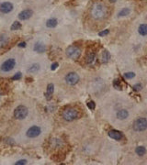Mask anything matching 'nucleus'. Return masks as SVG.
<instances>
[{
  "mask_svg": "<svg viewBox=\"0 0 147 165\" xmlns=\"http://www.w3.org/2000/svg\"><path fill=\"white\" fill-rule=\"evenodd\" d=\"M87 106L89 109H91V110H94L95 109V107H96V103L94 102V101H89V102L87 103Z\"/></svg>",
  "mask_w": 147,
  "mask_h": 165,
  "instance_id": "a878e982",
  "label": "nucleus"
},
{
  "mask_svg": "<svg viewBox=\"0 0 147 165\" xmlns=\"http://www.w3.org/2000/svg\"><path fill=\"white\" fill-rule=\"evenodd\" d=\"M15 66H16V60L14 58H9L2 63L0 69H1V71L4 73H8L12 71Z\"/></svg>",
  "mask_w": 147,
  "mask_h": 165,
  "instance_id": "0eeeda50",
  "label": "nucleus"
},
{
  "mask_svg": "<svg viewBox=\"0 0 147 165\" xmlns=\"http://www.w3.org/2000/svg\"><path fill=\"white\" fill-rule=\"evenodd\" d=\"M108 15V8L102 3H95L90 9V16L95 20H101Z\"/></svg>",
  "mask_w": 147,
  "mask_h": 165,
  "instance_id": "f257e3e1",
  "label": "nucleus"
},
{
  "mask_svg": "<svg viewBox=\"0 0 147 165\" xmlns=\"http://www.w3.org/2000/svg\"><path fill=\"white\" fill-rule=\"evenodd\" d=\"M21 77H22V73L20 72H18L17 73L14 74L13 77H12V80H13V81H17V80L21 79Z\"/></svg>",
  "mask_w": 147,
  "mask_h": 165,
  "instance_id": "bb28decb",
  "label": "nucleus"
},
{
  "mask_svg": "<svg viewBox=\"0 0 147 165\" xmlns=\"http://www.w3.org/2000/svg\"><path fill=\"white\" fill-rule=\"evenodd\" d=\"M96 61V54L94 52H90L88 53L87 58H86V62L87 64H92V63Z\"/></svg>",
  "mask_w": 147,
  "mask_h": 165,
  "instance_id": "aec40b11",
  "label": "nucleus"
},
{
  "mask_svg": "<svg viewBox=\"0 0 147 165\" xmlns=\"http://www.w3.org/2000/svg\"><path fill=\"white\" fill-rule=\"evenodd\" d=\"M116 116H117L118 119L123 120V119H126L128 117H129V112H128L126 109H120L117 112Z\"/></svg>",
  "mask_w": 147,
  "mask_h": 165,
  "instance_id": "4468645a",
  "label": "nucleus"
},
{
  "mask_svg": "<svg viewBox=\"0 0 147 165\" xmlns=\"http://www.w3.org/2000/svg\"><path fill=\"white\" fill-rule=\"evenodd\" d=\"M32 15H33V11L31 9H24L18 14V18L20 20H27L32 17Z\"/></svg>",
  "mask_w": 147,
  "mask_h": 165,
  "instance_id": "9d476101",
  "label": "nucleus"
},
{
  "mask_svg": "<svg viewBox=\"0 0 147 165\" xmlns=\"http://www.w3.org/2000/svg\"><path fill=\"white\" fill-rule=\"evenodd\" d=\"M78 111L73 108V107H67L62 113L63 118L66 120V121H74L76 118H78Z\"/></svg>",
  "mask_w": 147,
  "mask_h": 165,
  "instance_id": "f03ea898",
  "label": "nucleus"
},
{
  "mask_svg": "<svg viewBox=\"0 0 147 165\" xmlns=\"http://www.w3.org/2000/svg\"><path fill=\"white\" fill-rule=\"evenodd\" d=\"M40 68H41V66L39 63H32V64L29 66L27 71H28V73H35L39 71Z\"/></svg>",
  "mask_w": 147,
  "mask_h": 165,
  "instance_id": "dca6fc26",
  "label": "nucleus"
},
{
  "mask_svg": "<svg viewBox=\"0 0 147 165\" xmlns=\"http://www.w3.org/2000/svg\"><path fill=\"white\" fill-rule=\"evenodd\" d=\"M41 129L39 126H32L27 130L26 135L30 138H34L39 137L41 135Z\"/></svg>",
  "mask_w": 147,
  "mask_h": 165,
  "instance_id": "6e6552de",
  "label": "nucleus"
},
{
  "mask_svg": "<svg viewBox=\"0 0 147 165\" xmlns=\"http://www.w3.org/2000/svg\"><path fill=\"white\" fill-rule=\"evenodd\" d=\"M13 10V4L10 2H3L0 4V12H2L4 14H8L9 12Z\"/></svg>",
  "mask_w": 147,
  "mask_h": 165,
  "instance_id": "1a4fd4ad",
  "label": "nucleus"
},
{
  "mask_svg": "<svg viewBox=\"0 0 147 165\" xmlns=\"http://www.w3.org/2000/svg\"><path fill=\"white\" fill-rule=\"evenodd\" d=\"M133 129L137 132H142L147 129V119L145 117H139L133 123Z\"/></svg>",
  "mask_w": 147,
  "mask_h": 165,
  "instance_id": "39448f33",
  "label": "nucleus"
},
{
  "mask_svg": "<svg viewBox=\"0 0 147 165\" xmlns=\"http://www.w3.org/2000/svg\"><path fill=\"white\" fill-rule=\"evenodd\" d=\"M135 152H136V154H138L139 156H143L146 152V149L143 147V146H139V147H137L135 149Z\"/></svg>",
  "mask_w": 147,
  "mask_h": 165,
  "instance_id": "412c9836",
  "label": "nucleus"
},
{
  "mask_svg": "<svg viewBox=\"0 0 147 165\" xmlns=\"http://www.w3.org/2000/svg\"><path fill=\"white\" fill-rule=\"evenodd\" d=\"M113 86L115 89H119V90H121V85H120V80H114L113 82Z\"/></svg>",
  "mask_w": 147,
  "mask_h": 165,
  "instance_id": "b1692460",
  "label": "nucleus"
},
{
  "mask_svg": "<svg viewBox=\"0 0 147 165\" xmlns=\"http://www.w3.org/2000/svg\"><path fill=\"white\" fill-rule=\"evenodd\" d=\"M124 77L126 79H132L135 77V73H132V72H129V73H124Z\"/></svg>",
  "mask_w": 147,
  "mask_h": 165,
  "instance_id": "393cba45",
  "label": "nucleus"
},
{
  "mask_svg": "<svg viewBox=\"0 0 147 165\" xmlns=\"http://www.w3.org/2000/svg\"><path fill=\"white\" fill-rule=\"evenodd\" d=\"M15 164L16 165H25V164H27V160H25V159H23V160H20V161H18Z\"/></svg>",
  "mask_w": 147,
  "mask_h": 165,
  "instance_id": "c756f323",
  "label": "nucleus"
},
{
  "mask_svg": "<svg viewBox=\"0 0 147 165\" xmlns=\"http://www.w3.org/2000/svg\"><path fill=\"white\" fill-rule=\"evenodd\" d=\"M108 33H110V30H108V29H105V30L100 31V32L98 33V35H99L100 37H104V36L108 35Z\"/></svg>",
  "mask_w": 147,
  "mask_h": 165,
  "instance_id": "c85d7f7f",
  "label": "nucleus"
},
{
  "mask_svg": "<svg viewBox=\"0 0 147 165\" xmlns=\"http://www.w3.org/2000/svg\"><path fill=\"white\" fill-rule=\"evenodd\" d=\"M29 114V109L27 106H25L23 105H20L17 106L14 110V117L18 120H22L24 118H26Z\"/></svg>",
  "mask_w": 147,
  "mask_h": 165,
  "instance_id": "7ed1b4c3",
  "label": "nucleus"
},
{
  "mask_svg": "<svg viewBox=\"0 0 147 165\" xmlns=\"http://www.w3.org/2000/svg\"><path fill=\"white\" fill-rule=\"evenodd\" d=\"M142 85L141 84H136V85H133V90L134 91H140V90H142Z\"/></svg>",
  "mask_w": 147,
  "mask_h": 165,
  "instance_id": "cd10ccee",
  "label": "nucleus"
},
{
  "mask_svg": "<svg viewBox=\"0 0 147 165\" xmlns=\"http://www.w3.org/2000/svg\"><path fill=\"white\" fill-rule=\"evenodd\" d=\"M18 47H26V42L23 41V42H20V44H18Z\"/></svg>",
  "mask_w": 147,
  "mask_h": 165,
  "instance_id": "2f4dec72",
  "label": "nucleus"
},
{
  "mask_svg": "<svg viewBox=\"0 0 147 165\" xmlns=\"http://www.w3.org/2000/svg\"><path fill=\"white\" fill-rule=\"evenodd\" d=\"M22 28V25L20 22H18V21H14L13 24L11 25V27H10V29L11 30H18V29H20Z\"/></svg>",
  "mask_w": 147,
  "mask_h": 165,
  "instance_id": "4be33fe9",
  "label": "nucleus"
},
{
  "mask_svg": "<svg viewBox=\"0 0 147 165\" xmlns=\"http://www.w3.org/2000/svg\"><path fill=\"white\" fill-rule=\"evenodd\" d=\"M57 24H58V20L54 17H52V18H49L46 21V27L49 29H53L57 26Z\"/></svg>",
  "mask_w": 147,
  "mask_h": 165,
  "instance_id": "2eb2a0df",
  "label": "nucleus"
},
{
  "mask_svg": "<svg viewBox=\"0 0 147 165\" xmlns=\"http://www.w3.org/2000/svg\"><path fill=\"white\" fill-rule=\"evenodd\" d=\"M53 92H54V85L53 84H49L47 85V90H46L45 94H44V96H45L47 101H50L52 99Z\"/></svg>",
  "mask_w": 147,
  "mask_h": 165,
  "instance_id": "f8f14e48",
  "label": "nucleus"
},
{
  "mask_svg": "<svg viewBox=\"0 0 147 165\" xmlns=\"http://www.w3.org/2000/svg\"><path fill=\"white\" fill-rule=\"evenodd\" d=\"M8 43V37L6 34H0V47H5Z\"/></svg>",
  "mask_w": 147,
  "mask_h": 165,
  "instance_id": "a211bd4d",
  "label": "nucleus"
},
{
  "mask_svg": "<svg viewBox=\"0 0 147 165\" xmlns=\"http://www.w3.org/2000/svg\"><path fill=\"white\" fill-rule=\"evenodd\" d=\"M110 60V52H108L107 50H103V52H102V55H101V62L103 63H108Z\"/></svg>",
  "mask_w": 147,
  "mask_h": 165,
  "instance_id": "f3484780",
  "label": "nucleus"
},
{
  "mask_svg": "<svg viewBox=\"0 0 147 165\" xmlns=\"http://www.w3.org/2000/svg\"><path fill=\"white\" fill-rule=\"evenodd\" d=\"M65 53H66V56L68 57L69 59L76 60V59H78L80 57V55H81V50L77 46L71 45V46H69L66 49Z\"/></svg>",
  "mask_w": 147,
  "mask_h": 165,
  "instance_id": "20e7f679",
  "label": "nucleus"
},
{
  "mask_svg": "<svg viewBox=\"0 0 147 165\" xmlns=\"http://www.w3.org/2000/svg\"><path fill=\"white\" fill-rule=\"evenodd\" d=\"M138 32L140 35L142 36H146L147 35V24H142L140 25L138 28Z\"/></svg>",
  "mask_w": 147,
  "mask_h": 165,
  "instance_id": "6ab92c4d",
  "label": "nucleus"
},
{
  "mask_svg": "<svg viewBox=\"0 0 147 165\" xmlns=\"http://www.w3.org/2000/svg\"><path fill=\"white\" fill-rule=\"evenodd\" d=\"M117 0H110V2H111V3H114V2H116Z\"/></svg>",
  "mask_w": 147,
  "mask_h": 165,
  "instance_id": "473e14b6",
  "label": "nucleus"
},
{
  "mask_svg": "<svg viewBox=\"0 0 147 165\" xmlns=\"http://www.w3.org/2000/svg\"><path fill=\"white\" fill-rule=\"evenodd\" d=\"M1 96H1V93H0V99H1Z\"/></svg>",
  "mask_w": 147,
  "mask_h": 165,
  "instance_id": "72a5a7b5",
  "label": "nucleus"
},
{
  "mask_svg": "<svg viewBox=\"0 0 147 165\" xmlns=\"http://www.w3.org/2000/svg\"><path fill=\"white\" fill-rule=\"evenodd\" d=\"M130 13H131L130 8H122V9H121V10L119 12L118 16H119V17H125V16H127V15H129Z\"/></svg>",
  "mask_w": 147,
  "mask_h": 165,
  "instance_id": "5701e85b",
  "label": "nucleus"
},
{
  "mask_svg": "<svg viewBox=\"0 0 147 165\" xmlns=\"http://www.w3.org/2000/svg\"><path fill=\"white\" fill-rule=\"evenodd\" d=\"M59 66V64L57 62H53L52 65H51V70H52V71H54V70H56L57 69V67Z\"/></svg>",
  "mask_w": 147,
  "mask_h": 165,
  "instance_id": "7c9ffc66",
  "label": "nucleus"
},
{
  "mask_svg": "<svg viewBox=\"0 0 147 165\" xmlns=\"http://www.w3.org/2000/svg\"><path fill=\"white\" fill-rule=\"evenodd\" d=\"M108 135L110 138L115 139V141H120V139L123 138V134L119 130H115V129H111L108 131Z\"/></svg>",
  "mask_w": 147,
  "mask_h": 165,
  "instance_id": "9b49d317",
  "label": "nucleus"
},
{
  "mask_svg": "<svg viewBox=\"0 0 147 165\" xmlns=\"http://www.w3.org/2000/svg\"><path fill=\"white\" fill-rule=\"evenodd\" d=\"M65 82L70 85V86H74L76 84H78V82L80 80V77H79V75L75 73V72H70L68 73L66 75H65Z\"/></svg>",
  "mask_w": 147,
  "mask_h": 165,
  "instance_id": "423d86ee",
  "label": "nucleus"
},
{
  "mask_svg": "<svg viewBox=\"0 0 147 165\" xmlns=\"http://www.w3.org/2000/svg\"><path fill=\"white\" fill-rule=\"evenodd\" d=\"M33 50H34V52H36L38 53H43L46 50V46H45V44L42 42H36L34 44Z\"/></svg>",
  "mask_w": 147,
  "mask_h": 165,
  "instance_id": "ddd939ff",
  "label": "nucleus"
}]
</instances>
